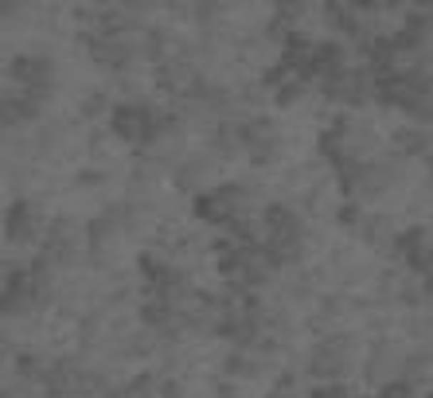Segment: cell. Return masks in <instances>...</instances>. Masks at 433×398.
<instances>
[{
  "instance_id": "6da1fadb",
  "label": "cell",
  "mask_w": 433,
  "mask_h": 398,
  "mask_svg": "<svg viewBox=\"0 0 433 398\" xmlns=\"http://www.w3.org/2000/svg\"><path fill=\"white\" fill-rule=\"evenodd\" d=\"M36 227H39V215H36V207H31L28 199H16V203L4 211V230H8V238H16V243H28V238L36 235Z\"/></svg>"
},
{
  "instance_id": "7a4b0ae2",
  "label": "cell",
  "mask_w": 433,
  "mask_h": 398,
  "mask_svg": "<svg viewBox=\"0 0 433 398\" xmlns=\"http://www.w3.org/2000/svg\"><path fill=\"white\" fill-rule=\"evenodd\" d=\"M344 71V47L336 44V39H320V44L312 47V63H309V74H340Z\"/></svg>"
},
{
  "instance_id": "3957f363",
  "label": "cell",
  "mask_w": 433,
  "mask_h": 398,
  "mask_svg": "<svg viewBox=\"0 0 433 398\" xmlns=\"http://www.w3.org/2000/svg\"><path fill=\"white\" fill-rule=\"evenodd\" d=\"M398 145V153H406V156H422V153H429L433 148V137L426 129H414V126H402V129H394V137H390Z\"/></svg>"
},
{
  "instance_id": "277c9868",
  "label": "cell",
  "mask_w": 433,
  "mask_h": 398,
  "mask_svg": "<svg viewBox=\"0 0 433 398\" xmlns=\"http://www.w3.org/2000/svg\"><path fill=\"white\" fill-rule=\"evenodd\" d=\"M141 320H145L148 328H172L176 325V320H172V305H164V301L141 305Z\"/></svg>"
},
{
  "instance_id": "5b68a950",
  "label": "cell",
  "mask_w": 433,
  "mask_h": 398,
  "mask_svg": "<svg viewBox=\"0 0 433 398\" xmlns=\"http://www.w3.org/2000/svg\"><path fill=\"white\" fill-rule=\"evenodd\" d=\"M223 371H227L230 379H254L258 375V363L250 359V355H243V352H230L227 359H223Z\"/></svg>"
},
{
  "instance_id": "8992f818",
  "label": "cell",
  "mask_w": 433,
  "mask_h": 398,
  "mask_svg": "<svg viewBox=\"0 0 433 398\" xmlns=\"http://www.w3.org/2000/svg\"><path fill=\"white\" fill-rule=\"evenodd\" d=\"M305 78H309V74H297V78H289L285 86L273 94V98H277V106H293V102H301L305 90H309V82H305Z\"/></svg>"
},
{
  "instance_id": "52a82bcc",
  "label": "cell",
  "mask_w": 433,
  "mask_h": 398,
  "mask_svg": "<svg viewBox=\"0 0 433 398\" xmlns=\"http://www.w3.org/2000/svg\"><path fill=\"white\" fill-rule=\"evenodd\" d=\"M156 78H161V90H180L188 78V66H161Z\"/></svg>"
},
{
  "instance_id": "ba28073f",
  "label": "cell",
  "mask_w": 433,
  "mask_h": 398,
  "mask_svg": "<svg viewBox=\"0 0 433 398\" xmlns=\"http://www.w3.org/2000/svg\"><path fill=\"white\" fill-rule=\"evenodd\" d=\"M379 398H414V383L410 379H394V383H382Z\"/></svg>"
},
{
  "instance_id": "9c48e42d",
  "label": "cell",
  "mask_w": 433,
  "mask_h": 398,
  "mask_svg": "<svg viewBox=\"0 0 433 398\" xmlns=\"http://www.w3.org/2000/svg\"><path fill=\"white\" fill-rule=\"evenodd\" d=\"M309 398H347V391H344V383H316Z\"/></svg>"
},
{
  "instance_id": "30bf717a",
  "label": "cell",
  "mask_w": 433,
  "mask_h": 398,
  "mask_svg": "<svg viewBox=\"0 0 433 398\" xmlns=\"http://www.w3.org/2000/svg\"><path fill=\"white\" fill-rule=\"evenodd\" d=\"M429 363H433V352H429V347H422V352H410V355H406V367H410V371H429Z\"/></svg>"
},
{
  "instance_id": "8fae6325",
  "label": "cell",
  "mask_w": 433,
  "mask_h": 398,
  "mask_svg": "<svg viewBox=\"0 0 433 398\" xmlns=\"http://www.w3.org/2000/svg\"><path fill=\"white\" fill-rule=\"evenodd\" d=\"M148 391H153V375H141V379H133V383H129V394L133 398H148Z\"/></svg>"
},
{
  "instance_id": "7c38bea8",
  "label": "cell",
  "mask_w": 433,
  "mask_h": 398,
  "mask_svg": "<svg viewBox=\"0 0 433 398\" xmlns=\"http://www.w3.org/2000/svg\"><path fill=\"white\" fill-rule=\"evenodd\" d=\"M74 184H78V188H98V184H102V172H94V168H82L78 176H74Z\"/></svg>"
},
{
  "instance_id": "4fadbf2b",
  "label": "cell",
  "mask_w": 433,
  "mask_h": 398,
  "mask_svg": "<svg viewBox=\"0 0 433 398\" xmlns=\"http://www.w3.org/2000/svg\"><path fill=\"white\" fill-rule=\"evenodd\" d=\"M16 367H20V375H28V379L39 375V367H36V359H31V355H20V359H16Z\"/></svg>"
},
{
  "instance_id": "5bb4252c",
  "label": "cell",
  "mask_w": 433,
  "mask_h": 398,
  "mask_svg": "<svg viewBox=\"0 0 433 398\" xmlns=\"http://www.w3.org/2000/svg\"><path fill=\"white\" fill-rule=\"evenodd\" d=\"M98 106H106V94H90L86 102H82V113H86V118H94Z\"/></svg>"
},
{
  "instance_id": "9a60e30c",
  "label": "cell",
  "mask_w": 433,
  "mask_h": 398,
  "mask_svg": "<svg viewBox=\"0 0 433 398\" xmlns=\"http://www.w3.org/2000/svg\"><path fill=\"white\" fill-rule=\"evenodd\" d=\"M426 293L433 297V273H429V277H426Z\"/></svg>"
},
{
  "instance_id": "2e32d148",
  "label": "cell",
  "mask_w": 433,
  "mask_h": 398,
  "mask_svg": "<svg viewBox=\"0 0 433 398\" xmlns=\"http://www.w3.org/2000/svg\"><path fill=\"white\" fill-rule=\"evenodd\" d=\"M426 398H433V394H426Z\"/></svg>"
}]
</instances>
